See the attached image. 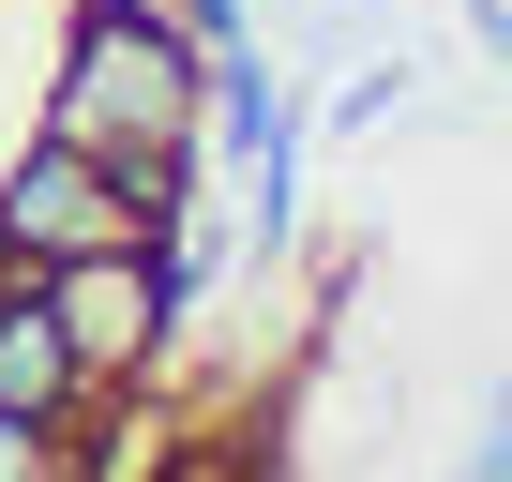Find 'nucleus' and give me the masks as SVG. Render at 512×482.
Returning a JSON list of instances; mask_svg holds the SVG:
<instances>
[{
    "instance_id": "1",
    "label": "nucleus",
    "mask_w": 512,
    "mask_h": 482,
    "mask_svg": "<svg viewBox=\"0 0 512 482\" xmlns=\"http://www.w3.org/2000/svg\"><path fill=\"white\" fill-rule=\"evenodd\" d=\"M196 91H211V61L181 46V16H151V0H76L46 136H76V151H166V136H196Z\"/></svg>"
},
{
    "instance_id": "2",
    "label": "nucleus",
    "mask_w": 512,
    "mask_h": 482,
    "mask_svg": "<svg viewBox=\"0 0 512 482\" xmlns=\"http://www.w3.org/2000/svg\"><path fill=\"white\" fill-rule=\"evenodd\" d=\"M31 302L61 317V347H76V377H91V407L166 347V317H151V257L136 241H91V257H61V272H31Z\"/></svg>"
},
{
    "instance_id": "3",
    "label": "nucleus",
    "mask_w": 512,
    "mask_h": 482,
    "mask_svg": "<svg viewBox=\"0 0 512 482\" xmlns=\"http://www.w3.org/2000/svg\"><path fill=\"white\" fill-rule=\"evenodd\" d=\"M91 241H121L106 151L31 136V151H16V181H0V272H61V257H91Z\"/></svg>"
},
{
    "instance_id": "4",
    "label": "nucleus",
    "mask_w": 512,
    "mask_h": 482,
    "mask_svg": "<svg viewBox=\"0 0 512 482\" xmlns=\"http://www.w3.org/2000/svg\"><path fill=\"white\" fill-rule=\"evenodd\" d=\"M0 422H46V437H76V422H91V377H76L61 317L31 302V272H0Z\"/></svg>"
},
{
    "instance_id": "5",
    "label": "nucleus",
    "mask_w": 512,
    "mask_h": 482,
    "mask_svg": "<svg viewBox=\"0 0 512 482\" xmlns=\"http://www.w3.org/2000/svg\"><path fill=\"white\" fill-rule=\"evenodd\" d=\"M317 121H332V136H377V121H407V46H392V61H347V91H332Z\"/></svg>"
},
{
    "instance_id": "6",
    "label": "nucleus",
    "mask_w": 512,
    "mask_h": 482,
    "mask_svg": "<svg viewBox=\"0 0 512 482\" xmlns=\"http://www.w3.org/2000/svg\"><path fill=\"white\" fill-rule=\"evenodd\" d=\"M166 16H181L196 61H241V46H256V0H166Z\"/></svg>"
},
{
    "instance_id": "7",
    "label": "nucleus",
    "mask_w": 512,
    "mask_h": 482,
    "mask_svg": "<svg viewBox=\"0 0 512 482\" xmlns=\"http://www.w3.org/2000/svg\"><path fill=\"white\" fill-rule=\"evenodd\" d=\"M46 467H61V437H46V422H0V482H46Z\"/></svg>"
},
{
    "instance_id": "8",
    "label": "nucleus",
    "mask_w": 512,
    "mask_h": 482,
    "mask_svg": "<svg viewBox=\"0 0 512 482\" xmlns=\"http://www.w3.org/2000/svg\"><path fill=\"white\" fill-rule=\"evenodd\" d=\"M452 482H512V407H482V452H467Z\"/></svg>"
}]
</instances>
